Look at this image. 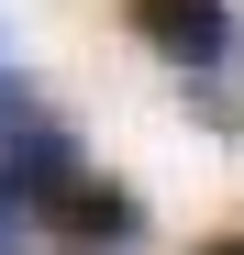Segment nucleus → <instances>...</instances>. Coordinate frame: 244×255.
Segmentation results:
<instances>
[{
	"instance_id": "obj_1",
	"label": "nucleus",
	"mask_w": 244,
	"mask_h": 255,
	"mask_svg": "<svg viewBox=\"0 0 244 255\" xmlns=\"http://www.w3.org/2000/svg\"><path fill=\"white\" fill-rule=\"evenodd\" d=\"M122 22H133V45H155L178 78H200V89H222L244 67V11L233 0H122ZM211 122H233V89L211 100Z\"/></svg>"
},
{
	"instance_id": "obj_2",
	"label": "nucleus",
	"mask_w": 244,
	"mask_h": 255,
	"mask_svg": "<svg viewBox=\"0 0 244 255\" xmlns=\"http://www.w3.org/2000/svg\"><path fill=\"white\" fill-rule=\"evenodd\" d=\"M144 244V200L122 178H78L67 200L33 211V255H133Z\"/></svg>"
},
{
	"instance_id": "obj_3",
	"label": "nucleus",
	"mask_w": 244,
	"mask_h": 255,
	"mask_svg": "<svg viewBox=\"0 0 244 255\" xmlns=\"http://www.w3.org/2000/svg\"><path fill=\"white\" fill-rule=\"evenodd\" d=\"M0 255H33V222H22V200L0 189Z\"/></svg>"
},
{
	"instance_id": "obj_4",
	"label": "nucleus",
	"mask_w": 244,
	"mask_h": 255,
	"mask_svg": "<svg viewBox=\"0 0 244 255\" xmlns=\"http://www.w3.org/2000/svg\"><path fill=\"white\" fill-rule=\"evenodd\" d=\"M189 255H244V233H222V244H189Z\"/></svg>"
}]
</instances>
